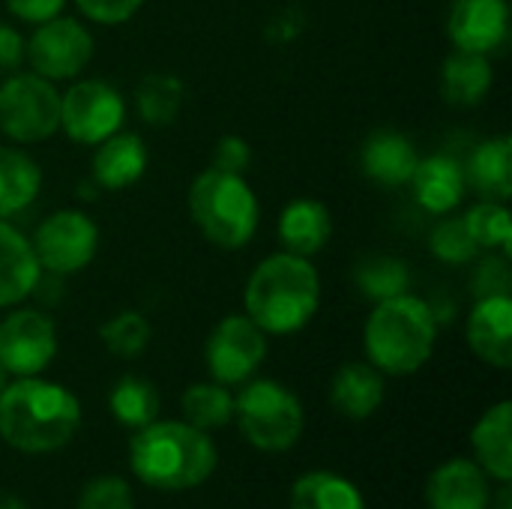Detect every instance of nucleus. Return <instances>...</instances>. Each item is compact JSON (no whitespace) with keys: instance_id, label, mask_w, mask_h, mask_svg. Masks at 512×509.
Instances as JSON below:
<instances>
[{"instance_id":"nucleus-6","label":"nucleus","mask_w":512,"mask_h":509,"mask_svg":"<svg viewBox=\"0 0 512 509\" xmlns=\"http://www.w3.org/2000/svg\"><path fill=\"white\" fill-rule=\"evenodd\" d=\"M234 417L243 438L261 453H285L303 435L300 399L276 381H249L234 399Z\"/></svg>"},{"instance_id":"nucleus-28","label":"nucleus","mask_w":512,"mask_h":509,"mask_svg":"<svg viewBox=\"0 0 512 509\" xmlns=\"http://www.w3.org/2000/svg\"><path fill=\"white\" fill-rule=\"evenodd\" d=\"M183 105V84L174 75L153 72L144 75L135 87V108L144 123L150 126H168L180 114Z\"/></svg>"},{"instance_id":"nucleus-4","label":"nucleus","mask_w":512,"mask_h":509,"mask_svg":"<svg viewBox=\"0 0 512 509\" xmlns=\"http://www.w3.org/2000/svg\"><path fill=\"white\" fill-rule=\"evenodd\" d=\"M435 339V309L408 291L375 303L363 327L369 363L384 375H414L423 369L435 351Z\"/></svg>"},{"instance_id":"nucleus-20","label":"nucleus","mask_w":512,"mask_h":509,"mask_svg":"<svg viewBox=\"0 0 512 509\" xmlns=\"http://www.w3.org/2000/svg\"><path fill=\"white\" fill-rule=\"evenodd\" d=\"M330 234H333L330 210L315 198H297L279 216V240L291 255L300 258L318 255L330 243Z\"/></svg>"},{"instance_id":"nucleus-8","label":"nucleus","mask_w":512,"mask_h":509,"mask_svg":"<svg viewBox=\"0 0 512 509\" xmlns=\"http://www.w3.org/2000/svg\"><path fill=\"white\" fill-rule=\"evenodd\" d=\"M30 246L45 273L72 276L96 258L99 228L81 210H57L39 222Z\"/></svg>"},{"instance_id":"nucleus-31","label":"nucleus","mask_w":512,"mask_h":509,"mask_svg":"<svg viewBox=\"0 0 512 509\" xmlns=\"http://www.w3.org/2000/svg\"><path fill=\"white\" fill-rule=\"evenodd\" d=\"M354 282H357L363 297L381 303V300L405 294L408 285H411V273H408L405 261L390 258V255H375V258H369V261H363L357 267Z\"/></svg>"},{"instance_id":"nucleus-2","label":"nucleus","mask_w":512,"mask_h":509,"mask_svg":"<svg viewBox=\"0 0 512 509\" xmlns=\"http://www.w3.org/2000/svg\"><path fill=\"white\" fill-rule=\"evenodd\" d=\"M321 306V279L309 258L276 252L264 258L243 291L246 315L267 336H291L303 330Z\"/></svg>"},{"instance_id":"nucleus-32","label":"nucleus","mask_w":512,"mask_h":509,"mask_svg":"<svg viewBox=\"0 0 512 509\" xmlns=\"http://www.w3.org/2000/svg\"><path fill=\"white\" fill-rule=\"evenodd\" d=\"M105 348L117 357H138L150 342V324L141 312H117L99 330Z\"/></svg>"},{"instance_id":"nucleus-21","label":"nucleus","mask_w":512,"mask_h":509,"mask_svg":"<svg viewBox=\"0 0 512 509\" xmlns=\"http://www.w3.org/2000/svg\"><path fill=\"white\" fill-rule=\"evenodd\" d=\"M512 405L504 399L495 408H489L480 423L474 426L471 444H474V456L480 471L489 480H498L501 486L512 480Z\"/></svg>"},{"instance_id":"nucleus-14","label":"nucleus","mask_w":512,"mask_h":509,"mask_svg":"<svg viewBox=\"0 0 512 509\" xmlns=\"http://www.w3.org/2000/svg\"><path fill=\"white\" fill-rule=\"evenodd\" d=\"M468 345L471 351L495 366L510 369L512 366V297H483L468 315Z\"/></svg>"},{"instance_id":"nucleus-24","label":"nucleus","mask_w":512,"mask_h":509,"mask_svg":"<svg viewBox=\"0 0 512 509\" xmlns=\"http://www.w3.org/2000/svg\"><path fill=\"white\" fill-rule=\"evenodd\" d=\"M495 69L489 63V54H474V51H453L444 66H441V90L450 105L459 108H474L486 99L492 90Z\"/></svg>"},{"instance_id":"nucleus-5","label":"nucleus","mask_w":512,"mask_h":509,"mask_svg":"<svg viewBox=\"0 0 512 509\" xmlns=\"http://www.w3.org/2000/svg\"><path fill=\"white\" fill-rule=\"evenodd\" d=\"M189 213L195 228L219 249H243L261 222V207L255 189L243 180V174H231L222 168L201 171L189 186Z\"/></svg>"},{"instance_id":"nucleus-22","label":"nucleus","mask_w":512,"mask_h":509,"mask_svg":"<svg viewBox=\"0 0 512 509\" xmlns=\"http://www.w3.org/2000/svg\"><path fill=\"white\" fill-rule=\"evenodd\" d=\"M462 171L465 186H471L483 201L507 204L512 195V141L507 135L483 141L462 165Z\"/></svg>"},{"instance_id":"nucleus-33","label":"nucleus","mask_w":512,"mask_h":509,"mask_svg":"<svg viewBox=\"0 0 512 509\" xmlns=\"http://www.w3.org/2000/svg\"><path fill=\"white\" fill-rule=\"evenodd\" d=\"M429 249L438 261L444 264H468L477 258V243L471 240L468 228L462 219H444L435 225L432 237H429Z\"/></svg>"},{"instance_id":"nucleus-17","label":"nucleus","mask_w":512,"mask_h":509,"mask_svg":"<svg viewBox=\"0 0 512 509\" xmlns=\"http://www.w3.org/2000/svg\"><path fill=\"white\" fill-rule=\"evenodd\" d=\"M420 156L411 144L396 129H378L363 141L360 150V168L369 180L381 186H405L411 183V174L417 168Z\"/></svg>"},{"instance_id":"nucleus-10","label":"nucleus","mask_w":512,"mask_h":509,"mask_svg":"<svg viewBox=\"0 0 512 509\" xmlns=\"http://www.w3.org/2000/svg\"><path fill=\"white\" fill-rule=\"evenodd\" d=\"M93 48L96 42L81 21L57 15L36 24V30L24 42V57L30 60L36 75L48 81H69L87 69V63L93 60Z\"/></svg>"},{"instance_id":"nucleus-35","label":"nucleus","mask_w":512,"mask_h":509,"mask_svg":"<svg viewBox=\"0 0 512 509\" xmlns=\"http://www.w3.org/2000/svg\"><path fill=\"white\" fill-rule=\"evenodd\" d=\"M512 276H510V258L507 255H495L489 252L486 261H480L477 273H474V294L477 300L483 297H501L510 294Z\"/></svg>"},{"instance_id":"nucleus-36","label":"nucleus","mask_w":512,"mask_h":509,"mask_svg":"<svg viewBox=\"0 0 512 509\" xmlns=\"http://www.w3.org/2000/svg\"><path fill=\"white\" fill-rule=\"evenodd\" d=\"M141 3L144 0H75V6L81 9L84 18H90L96 24H105V27L129 21L141 9Z\"/></svg>"},{"instance_id":"nucleus-1","label":"nucleus","mask_w":512,"mask_h":509,"mask_svg":"<svg viewBox=\"0 0 512 509\" xmlns=\"http://www.w3.org/2000/svg\"><path fill=\"white\" fill-rule=\"evenodd\" d=\"M81 426L78 399L51 381L18 378L0 393V438L27 456L66 447Z\"/></svg>"},{"instance_id":"nucleus-23","label":"nucleus","mask_w":512,"mask_h":509,"mask_svg":"<svg viewBox=\"0 0 512 509\" xmlns=\"http://www.w3.org/2000/svg\"><path fill=\"white\" fill-rule=\"evenodd\" d=\"M330 402L342 417L366 420L384 402V375L372 363H348L330 384Z\"/></svg>"},{"instance_id":"nucleus-18","label":"nucleus","mask_w":512,"mask_h":509,"mask_svg":"<svg viewBox=\"0 0 512 509\" xmlns=\"http://www.w3.org/2000/svg\"><path fill=\"white\" fill-rule=\"evenodd\" d=\"M147 144L135 132H114L93 153V183L99 189H126L138 183L147 171Z\"/></svg>"},{"instance_id":"nucleus-26","label":"nucleus","mask_w":512,"mask_h":509,"mask_svg":"<svg viewBox=\"0 0 512 509\" xmlns=\"http://www.w3.org/2000/svg\"><path fill=\"white\" fill-rule=\"evenodd\" d=\"M288 509H366L354 483L333 471H312L291 486Z\"/></svg>"},{"instance_id":"nucleus-13","label":"nucleus","mask_w":512,"mask_h":509,"mask_svg":"<svg viewBox=\"0 0 512 509\" xmlns=\"http://www.w3.org/2000/svg\"><path fill=\"white\" fill-rule=\"evenodd\" d=\"M447 33L459 51L492 54L510 36L507 0H453L447 12Z\"/></svg>"},{"instance_id":"nucleus-16","label":"nucleus","mask_w":512,"mask_h":509,"mask_svg":"<svg viewBox=\"0 0 512 509\" xmlns=\"http://www.w3.org/2000/svg\"><path fill=\"white\" fill-rule=\"evenodd\" d=\"M411 189H414V201L423 210H429L435 216L453 213L465 198L462 162L453 156H444V153L420 159L411 174Z\"/></svg>"},{"instance_id":"nucleus-38","label":"nucleus","mask_w":512,"mask_h":509,"mask_svg":"<svg viewBox=\"0 0 512 509\" xmlns=\"http://www.w3.org/2000/svg\"><path fill=\"white\" fill-rule=\"evenodd\" d=\"M6 9L27 24H42L48 18H57L66 6V0H3Z\"/></svg>"},{"instance_id":"nucleus-42","label":"nucleus","mask_w":512,"mask_h":509,"mask_svg":"<svg viewBox=\"0 0 512 509\" xmlns=\"http://www.w3.org/2000/svg\"><path fill=\"white\" fill-rule=\"evenodd\" d=\"M3 387H6V369H3V363H0V393H3Z\"/></svg>"},{"instance_id":"nucleus-7","label":"nucleus","mask_w":512,"mask_h":509,"mask_svg":"<svg viewBox=\"0 0 512 509\" xmlns=\"http://www.w3.org/2000/svg\"><path fill=\"white\" fill-rule=\"evenodd\" d=\"M60 129V93L54 81L21 72L0 84V132L15 144H39Z\"/></svg>"},{"instance_id":"nucleus-25","label":"nucleus","mask_w":512,"mask_h":509,"mask_svg":"<svg viewBox=\"0 0 512 509\" xmlns=\"http://www.w3.org/2000/svg\"><path fill=\"white\" fill-rule=\"evenodd\" d=\"M42 189L39 165L12 147H0V219L27 210Z\"/></svg>"},{"instance_id":"nucleus-11","label":"nucleus","mask_w":512,"mask_h":509,"mask_svg":"<svg viewBox=\"0 0 512 509\" xmlns=\"http://www.w3.org/2000/svg\"><path fill=\"white\" fill-rule=\"evenodd\" d=\"M204 354L216 384H246L267 357V333L249 315H228L213 327Z\"/></svg>"},{"instance_id":"nucleus-3","label":"nucleus","mask_w":512,"mask_h":509,"mask_svg":"<svg viewBox=\"0 0 512 509\" xmlns=\"http://www.w3.org/2000/svg\"><path fill=\"white\" fill-rule=\"evenodd\" d=\"M216 447L207 432L189 423H150L129 444L135 477L159 492H186L210 480L216 471Z\"/></svg>"},{"instance_id":"nucleus-40","label":"nucleus","mask_w":512,"mask_h":509,"mask_svg":"<svg viewBox=\"0 0 512 509\" xmlns=\"http://www.w3.org/2000/svg\"><path fill=\"white\" fill-rule=\"evenodd\" d=\"M510 483H504V489L498 492V495H492V501H489V509H512L510 501V489H507Z\"/></svg>"},{"instance_id":"nucleus-30","label":"nucleus","mask_w":512,"mask_h":509,"mask_svg":"<svg viewBox=\"0 0 512 509\" xmlns=\"http://www.w3.org/2000/svg\"><path fill=\"white\" fill-rule=\"evenodd\" d=\"M183 414L186 423L201 429V432H213L222 429L234 420V396L228 393L225 384H192L183 393Z\"/></svg>"},{"instance_id":"nucleus-34","label":"nucleus","mask_w":512,"mask_h":509,"mask_svg":"<svg viewBox=\"0 0 512 509\" xmlns=\"http://www.w3.org/2000/svg\"><path fill=\"white\" fill-rule=\"evenodd\" d=\"M75 509H135L132 489L120 477H99L84 486Z\"/></svg>"},{"instance_id":"nucleus-29","label":"nucleus","mask_w":512,"mask_h":509,"mask_svg":"<svg viewBox=\"0 0 512 509\" xmlns=\"http://www.w3.org/2000/svg\"><path fill=\"white\" fill-rule=\"evenodd\" d=\"M471 240L477 249L498 252V255H512V216L507 204L501 201H480L462 216Z\"/></svg>"},{"instance_id":"nucleus-12","label":"nucleus","mask_w":512,"mask_h":509,"mask_svg":"<svg viewBox=\"0 0 512 509\" xmlns=\"http://www.w3.org/2000/svg\"><path fill=\"white\" fill-rule=\"evenodd\" d=\"M57 354V330L48 315L18 309L0 321V363L6 375L33 378L51 366Z\"/></svg>"},{"instance_id":"nucleus-9","label":"nucleus","mask_w":512,"mask_h":509,"mask_svg":"<svg viewBox=\"0 0 512 509\" xmlns=\"http://www.w3.org/2000/svg\"><path fill=\"white\" fill-rule=\"evenodd\" d=\"M126 120V99L105 81L87 78L60 96V129L81 147H96Z\"/></svg>"},{"instance_id":"nucleus-37","label":"nucleus","mask_w":512,"mask_h":509,"mask_svg":"<svg viewBox=\"0 0 512 509\" xmlns=\"http://www.w3.org/2000/svg\"><path fill=\"white\" fill-rule=\"evenodd\" d=\"M252 162V147L249 141H243L240 135H225L216 141L213 150V168L231 171V174H243Z\"/></svg>"},{"instance_id":"nucleus-41","label":"nucleus","mask_w":512,"mask_h":509,"mask_svg":"<svg viewBox=\"0 0 512 509\" xmlns=\"http://www.w3.org/2000/svg\"><path fill=\"white\" fill-rule=\"evenodd\" d=\"M0 509H27V507H24L18 498H3V495H0Z\"/></svg>"},{"instance_id":"nucleus-15","label":"nucleus","mask_w":512,"mask_h":509,"mask_svg":"<svg viewBox=\"0 0 512 509\" xmlns=\"http://www.w3.org/2000/svg\"><path fill=\"white\" fill-rule=\"evenodd\" d=\"M426 501L429 509H489V477L480 471L477 462L453 459L435 468V474L429 477Z\"/></svg>"},{"instance_id":"nucleus-27","label":"nucleus","mask_w":512,"mask_h":509,"mask_svg":"<svg viewBox=\"0 0 512 509\" xmlns=\"http://www.w3.org/2000/svg\"><path fill=\"white\" fill-rule=\"evenodd\" d=\"M108 408L114 414V420L126 429H144L156 420L159 414V393L150 381L126 375L114 384L111 396H108Z\"/></svg>"},{"instance_id":"nucleus-19","label":"nucleus","mask_w":512,"mask_h":509,"mask_svg":"<svg viewBox=\"0 0 512 509\" xmlns=\"http://www.w3.org/2000/svg\"><path fill=\"white\" fill-rule=\"evenodd\" d=\"M42 279L30 240L0 219V309L27 300Z\"/></svg>"},{"instance_id":"nucleus-39","label":"nucleus","mask_w":512,"mask_h":509,"mask_svg":"<svg viewBox=\"0 0 512 509\" xmlns=\"http://www.w3.org/2000/svg\"><path fill=\"white\" fill-rule=\"evenodd\" d=\"M24 60V39L15 27L0 24V72L18 69Z\"/></svg>"}]
</instances>
